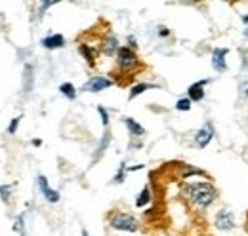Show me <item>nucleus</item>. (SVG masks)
Instances as JSON below:
<instances>
[{
  "instance_id": "f257e3e1",
  "label": "nucleus",
  "mask_w": 248,
  "mask_h": 236,
  "mask_svg": "<svg viewBox=\"0 0 248 236\" xmlns=\"http://www.w3.org/2000/svg\"><path fill=\"white\" fill-rule=\"evenodd\" d=\"M182 196L197 211H206L217 200V189L210 181H189L182 187Z\"/></svg>"
},
{
  "instance_id": "f03ea898",
  "label": "nucleus",
  "mask_w": 248,
  "mask_h": 236,
  "mask_svg": "<svg viewBox=\"0 0 248 236\" xmlns=\"http://www.w3.org/2000/svg\"><path fill=\"white\" fill-rule=\"evenodd\" d=\"M109 227L113 231H121V233H140L141 231L138 217H134L132 213L121 211V209H117L109 215Z\"/></svg>"
},
{
  "instance_id": "7ed1b4c3",
  "label": "nucleus",
  "mask_w": 248,
  "mask_h": 236,
  "mask_svg": "<svg viewBox=\"0 0 248 236\" xmlns=\"http://www.w3.org/2000/svg\"><path fill=\"white\" fill-rule=\"evenodd\" d=\"M115 65L123 74H134L138 69H141V61L138 58V54L134 50H130L128 46H121L117 56H115Z\"/></svg>"
},
{
  "instance_id": "20e7f679",
  "label": "nucleus",
  "mask_w": 248,
  "mask_h": 236,
  "mask_svg": "<svg viewBox=\"0 0 248 236\" xmlns=\"http://www.w3.org/2000/svg\"><path fill=\"white\" fill-rule=\"evenodd\" d=\"M115 84V80L113 78H109V76H103V74H93L90 76L86 82H84V86H82V91H90V93H99V91H103V89H109L111 86Z\"/></svg>"
},
{
  "instance_id": "39448f33",
  "label": "nucleus",
  "mask_w": 248,
  "mask_h": 236,
  "mask_svg": "<svg viewBox=\"0 0 248 236\" xmlns=\"http://www.w3.org/2000/svg\"><path fill=\"white\" fill-rule=\"evenodd\" d=\"M214 124L212 122H204L202 124V128H199L197 132H195V135H193V143H195V147L199 148H204L210 145V141L214 139Z\"/></svg>"
},
{
  "instance_id": "423d86ee",
  "label": "nucleus",
  "mask_w": 248,
  "mask_h": 236,
  "mask_svg": "<svg viewBox=\"0 0 248 236\" xmlns=\"http://www.w3.org/2000/svg\"><path fill=\"white\" fill-rule=\"evenodd\" d=\"M214 227L221 233H231L237 223H235V213L229 211V209H219L214 217Z\"/></svg>"
},
{
  "instance_id": "0eeeda50",
  "label": "nucleus",
  "mask_w": 248,
  "mask_h": 236,
  "mask_svg": "<svg viewBox=\"0 0 248 236\" xmlns=\"http://www.w3.org/2000/svg\"><path fill=\"white\" fill-rule=\"evenodd\" d=\"M36 185H38L40 194L46 198V202H50V204H58V202H60V198H62L60 192H58L56 189L50 187V183H48L46 176H36Z\"/></svg>"
},
{
  "instance_id": "6e6552de",
  "label": "nucleus",
  "mask_w": 248,
  "mask_h": 236,
  "mask_svg": "<svg viewBox=\"0 0 248 236\" xmlns=\"http://www.w3.org/2000/svg\"><path fill=\"white\" fill-rule=\"evenodd\" d=\"M119 48H121V44H119V38L115 36V34H107V36H103L101 38V44H99V52L103 54V56H107V58H115L117 56V52H119Z\"/></svg>"
},
{
  "instance_id": "1a4fd4ad",
  "label": "nucleus",
  "mask_w": 248,
  "mask_h": 236,
  "mask_svg": "<svg viewBox=\"0 0 248 236\" xmlns=\"http://www.w3.org/2000/svg\"><path fill=\"white\" fill-rule=\"evenodd\" d=\"M227 48H214L212 50V59H210V63H212V69L216 71V73H225L227 71Z\"/></svg>"
},
{
  "instance_id": "9d476101",
  "label": "nucleus",
  "mask_w": 248,
  "mask_h": 236,
  "mask_svg": "<svg viewBox=\"0 0 248 236\" xmlns=\"http://www.w3.org/2000/svg\"><path fill=\"white\" fill-rule=\"evenodd\" d=\"M208 82H210V80L204 78V80H199V82H195V84H191V86L187 88V97L191 99V103H199V101L204 99V95H206L204 86H206Z\"/></svg>"
},
{
  "instance_id": "9b49d317",
  "label": "nucleus",
  "mask_w": 248,
  "mask_h": 236,
  "mask_svg": "<svg viewBox=\"0 0 248 236\" xmlns=\"http://www.w3.org/2000/svg\"><path fill=\"white\" fill-rule=\"evenodd\" d=\"M40 44H42V48L44 50H62L63 46H65V36L60 34V32H52V34H48V36H44L42 40H40Z\"/></svg>"
},
{
  "instance_id": "f8f14e48",
  "label": "nucleus",
  "mask_w": 248,
  "mask_h": 236,
  "mask_svg": "<svg viewBox=\"0 0 248 236\" xmlns=\"http://www.w3.org/2000/svg\"><path fill=\"white\" fill-rule=\"evenodd\" d=\"M123 122H124V126H126V130H128V133H130L134 139H141V137L145 135V128H143L136 118L124 117Z\"/></svg>"
},
{
  "instance_id": "ddd939ff",
  "label": "nucleus",
  "mask_w": 248,
  "mask_h": 236,
  "mask_svg": "<svg viewBox=\"0 0 248 236\" xmlns=\"http://www.w3.org/2000/svg\"><path fill=\"white\" fill-rule=\"evenodd\" d=\"M78 52H80V56L86 59V63L93 67L95 65V59H97V54H99V50H95L92 44H88V42H80L78 44Z\"/></svg>"
},
{
  "instance_id": "4468645a",
  "label": "nucleus",
  "mask_w": 248,
  "mask_h": 236,
  "mask_svg": "<svg viewBox=\"0 0 248 236\" xmlns=\"http://www.w3.org/2000/svg\"><path fill=\"white\" fill-rule=\"evenodd\" d=\"M158 88L156 84H149V82H140V84H134L130 91H128V101H134L138 95H141V93H145L147 89H155Z\"/></svg>"
},
{
  "instance_id": "2eb2a0df",
  "label": "nucleus",
  "mask_w": 248,
  "mask_h": 236,
  "mask_svg": "<svg viewBox=\"0 0 248 236\" xmlns=\"http://www.w3.org/2000/svg\"><path fill=\"white\" fill-rule=\"evenodd\" d=\"M151 200H153V191H151V187H149V185H145V187L140 191L138 198H136V207L149 206V204H151Z\"/></svg>"
},
{
  "instance_id": "dca6fc26",
  "label": "nucleus",
  "mask_w": 248,
  "mask_h": 236,
  "mask_svg": "<svg viewBox=\"0 0 248 236\" xmlns=\"http://www.w3.org/2000/svg\"><path fill=\"white\" fill-rule=\"evenodd\" d=\"M60 93H62L67 101H75L77 95H78V89L75 88L73 82H63V84H60Z\"/></svg>"
},
{
  "instance_id": "f3484780",
  "label": "nucleus",
  "mask_w": 248,
  "mask_h": 236,
  "mask_svg": "<svg viewBox=\"0 0 248 236\" xmlns=\"http://www.w3.org/2000/svg\"><path fill=\"white\" fill-rule=\"evenodd\" d=\"M109 143H111V132L109 130H105V133H103V137H101V141H99V145L95 148V156H93V160H97L107 148H109Z\"/></svg>"
},
{
  "instance_id": "a211bd4d",
  "label": "nucleus",
  "mask_w": 248,
  "mask_h": 236,
  "mask_svg": "<svg viewBox=\"0 0 248 236\" xmlns=\"http://www.w3.org/2000/svg\"><path fill=\"white\" fill-rule=\"evenodd\" d=\"M180 168L184 170L182 172V177L187 179V177L191 176H206V172H202V170H199V168H193V166H189V164H180Z\"/></svg>"
},
{
  "instance_id": "6ab92c4d",
  "label": "nucleus",
  "mask_w": 248,
  "mask_h": 236,
  "mask_svg": "<svg viewBox=\"0 0 248 236\" xmlns=\"http://www.w3.org/2000/svg\"><path fill=\"white\" fill-rule=\"evenodd\" d=\"M12 191L14 185H0V200L4 204H12Z\"/></svg>"
},
{
  "instance_id": "aec40b11",
  "label": "nucleus",
  "mask_w": 248,
  "mask_h": 236,
  "mask_svg": "<svg viewBox=\"0 0 248 236\" xmlns=\"http://www.w3.org/2000/svg\"><path fill=\"white\" fill-rule=\"evenodd\" d=\"M126 174H128V166L126 164H121L119 166V172L113 176V179H111V183H115V185H121V183H124V179H126Z\"/></svg>"
},
{
  "instance_id": "412c9836",
  "label": "nucleus",
  "mask_w": 248,
  "mask_h": 236,
  "mask_svg": "<svg viewBox=\"0 0 248 236\" xmlns=\"http://www.w3.org/2000/svg\"><path fill=\"white\" fill-rule=\"evenodd\" d=\"M191 107H193V103H191V99L189 97H180L178 101H176V111H180V113H187V111H191Z\"/></svg>"
},
{
  "instance_id": "4be33fe9",
  "label": "nucleus",
  "mask_w": 248,
  "mask_h": 236,
  "mask_svg": "<svg viewBox=\"0 0 248 236\" xmlns=\"http://www.w3.org/2000/svg\"><path fill=\"white\" fill-rule=\"evenodd\" d=\"M14 231H16L17 235L27 236V235H25V217H23V215L16 217V221H14Z\"/></svg>"
},
{
  "instance_id": "5701e85b",
  "label": "nucleus",
  "mask_w": 248,
  "mask_h": 236,
  "mask_svg": "<svg viewBox=\"0 0 248 236\" xmlns=\"http://www.w3.org/2000/svg\"><path fill=\"white\" fill-rule=\"evenodd\" d=\"M32 88V65H25V91L29 93Z\"/></svg>"
},
{
  "instance_id": "b1692460",
  "label": "nucleus",
  "mask_w": 248,
  "mask_h": 236,
  "mask_svg": "<svg viewBox=\"0 0 248 236\" xmlns=\"http://www.w3.org/2000/svg\"><path fill=\"white\" fill-rule=\"evenodd\" d=\"M97 115L101 117V124H103V128H107V126H109V111H107L105 107L97 105Z\"/></svg>"
},
{
  "instance_id": "393cba45",
  "label": "nucleus",
  "mask_w": 248,
  "mask_h": 236,
  "mask_svg": "<svg viewBox=\"0 0 248 236\" xmlns=\"http://www.w3.org/2000/svg\"><path fill=\"white\" fill-rule=\"evenodd\" d=\"M19 124H21V117L12 118L10 126H8V133H10V135H16V133H17V128H19Z\"/></svg>"
},
{
  "instance_id": "a878e982",
  "label": "nucleus",
  "mask_w": 248,
  "mask_h": 236,
  "mask_svg": "<svg viewBox=\"0 0 248 236\" xmlns=\"http://www.w3.org/2000/svg\"><path fill=\"white\" fill-rule=\"evenodd\" d=\"M56 4H58V2H40V4H38V8H40V10H38V17H44L46 10L52 8V6H56Z\"/></svg>"
},
{
  "instance_id": "bb28decb",
  "label": "nucleus",
  "mask_w": 248,
  "mask_h": 236,
  "mask_svg": "<svg viewBox=\"0 0 248 236\" xmlns=\"http://www.w3.org/2000/svg\"><path fill=\"white\" fill-rule=\"evenodd\" d=\"M128 48L134 50V52H136V48H138V40H136V36H132V34L128 36Z\"/></svg>"
},
{
  "instance_id": "cd10ccee",
  "label": "nucleus",
  "mask_w": 248,
  "mask_h": 236,
  "mask_svg": "<svg viewBox=\"0 0 248 236\" xmlns=\"http://www.w3.org/2000/svg\"><path fill=\"white\" fill-rule=\"evenodd\" d=\"M156 32H158V36H164V38H166V36H170V30H168V27H164V25H160Z\"/></svg>"
},
{
  "instance_id": "c85d7f7f",
  "label": "nucleus",
  "mask_w": 248,
  "mask_h": 236,
  "mask_svg": "<svg viewBox=\"0 0 248 236\" xmlns=\"http://www.w3.org/2000/svg\"><path fill=\"white\" fill-rule=\"evenodd\" d=\"M241 91H243V95H245V97H248V80H245V82H243Z\"/></svg>"
},
{
  "instance_id": "c756f323",
  "label": "nucleus",
  "mask_w": 248,
  "mask_h": 236,
  "mask_svg": "<svg viewBox=\"0 0 248 236\" xmlns=\"http://www.w3.org/2000/svg\"><path fill=\"white\" fill-rule=\"evenodd\" d=\"M31 143H32V147H40V145H42V141H40V139H32Z\"/></svg>"
},
{
  "instance_id": "7c9ffc66",
  "label": "nucleus",
  "mask_w": 248,
  "mask_h": 236,
  "mask_svg": "<svg viewBox=\"0 0 248 236\" xmlns=\"http://www.w3.org/2000/svg\"><path fill=\"white\" fill-rule=\"evenodd\" d=\"M80 236H90V235H88V231H86V229H82V233H80Z\"/></svg>"
},
{
  "instance_id": "2f4dec72",
  "label": "nucleus",
  "mask_w": 248,
  "mask_h": 236,
  "mask_svg": "<svg viewBox=\"0 0 248 236\" xmlns=\"http://www.w3.org/2000/svg\"><path fill=\"white\" fill-rule=\"evenodd\" d=\"M243 23H247V25H248V15H245V17H243Z\"/></svg>"
},
{
  "instance_id": "473e14b6",
  "label": "nucleus",
  "mask_w": 248,
  "mask_h": 236,
  "mask_svg": "<svg viewBox=\"0 0 248 236\" xmlns=\"http://www.w3.org/2000/svg\"><path fill=\"white\" fill-rule=\"evenodd\" d=\"M160 236H174V235H168V233H164V235H160Z\"/></svg>"
}]
</instances>
